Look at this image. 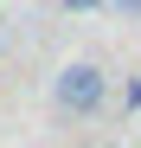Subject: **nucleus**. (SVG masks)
I'll return each instance as SVG.
<instances>
[{"label":"nucleus","mask_w":141,"mask_h":148,"mask_svg":"<svg viewBox=\"0 0 141 148\" xmlns=\"http://www.w3.org/2000/svg\"><path fill=\"white\" fill-rule=\"evenodd\" d=\"M103 97H109L103 64H64V71H58V110L90 116V110H103Z\"/></svg>","instance_id":"obj_1"},{"label":"nucleus","mask_w":141,"mask_h":148,"mask_svg":"<svg viewBox=\"0 0 141 148\" xmlns=\"http://www.w3.org/2000/svg\"><path fill=\"white\" fill-rule=\"evenodd\" d=\"M64 7H70V13H96L103 0H64Z\"/></svg>","instance_id":"obj_2"},{"label":"nucleus","mask_w":141,"mask_h":148,"mask_svg":"<svg viewBox=\"0 0 141 148\" xmlns=\"http://www.w3.org/2000/svg\"><path fill=\"white\" fill-rule=\"evenodd\" d=\"M109 7H115V13H141V0H109Z\"/></svg>","instance_id":"obj_3"}]
</instances>
